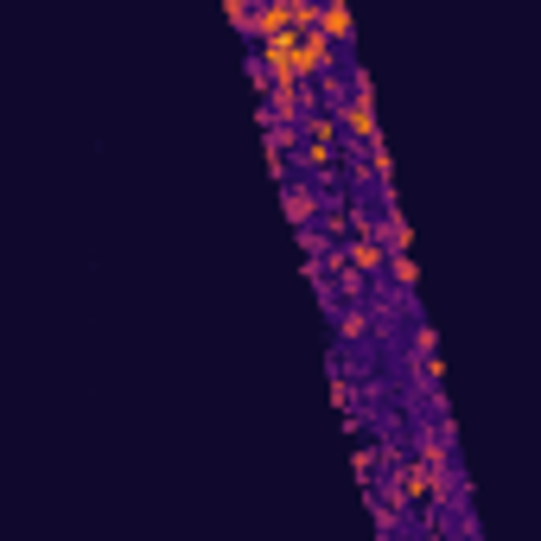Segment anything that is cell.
Returning <instances> with one entry per match:
<instances>
[{"label":"cell","mask_w":541,"mask_h":541,"mask_svg":"<svg viewBox=\"0 0 541 541\" xmlns=\"http://www.w3.org/2000/svg\"><path fill=\"white\" fill-rule=\"evenodd\" d=\"M319 32H325V39L331 45H351V7H344V0H325V7H319Z\"/></svg>","instance_id":"cell-1"},{"label":"cell","mask_w":541,"mask_h":541,"mask_svg":"<svg viewBox=\"0 0 541 541\" xmlns=\"http://www.w3.org/2000/svg\"><path fill=\"white\" fill-rule=\"evenodd\" d=\"M287 217L306 230V223L319 217V191H312V185H287Z\"/></svg>","instance_id":"cell-2"},{"label":"cell","mask_w":541,"mask_h":541,"mask_svg":"<svg viewBox=\"0 0 541 541\" xmlns=\"http://www.w3.org/2000/svg\"><path fill=\"white\" fill-rule=\"evenodd\" d=\"M223 13H230V26L255 45V13H249V0H223Z\"/></svg>","instance_id":"cell-3"},{"label":"cell","mask_w":541,"mask_h":541,"mask_svg":"<svg viewBox=\"0 0 541 541\" xmlns=\"http://www.w3.org/2000/svg\"><path fill=\"white\" fill-rule=\"evenodd\" d=\"M389 274H395V287L414 300V255H389Z\"/></svg>","instance_id":"cell-4"},{"label":"cell","mask_w":541,"mask_h":541,"mask_svg":"<svg viewBox=\"0 0 541 541\" xmlns=\"http://www.w3.org/2000/svg\"><path fill=\"white\" fill-rule=\"evenodd\" d=\"M338 331H344V338H363V331H370V319H363V312H338Z\"/></svg>","instance_id":"cell-5"}]
</instances>
